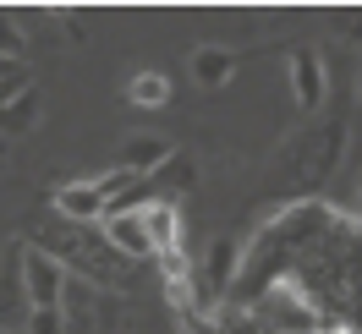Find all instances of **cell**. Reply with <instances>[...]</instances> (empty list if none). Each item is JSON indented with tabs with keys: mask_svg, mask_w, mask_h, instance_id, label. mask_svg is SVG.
<instances>
[{
	"mask_svg": "<svg viewBox=\"0 0 362 334\" xmlns=\"http://www.w3.org/2000/svg\"><path fill=\"white\" fill-rule=\"evenodd\" d=\"M258 318H269L274 334H318V307H313V296L296 285L291 274L286 280H274L264 296H258Z\"/></svg>",
	"mask_w": 362,
	"mask_h": 334,
	"instance_id": "1",
	"label": "cell"
},
{
	"mask_svg": "<svg viewBox=\"0 0 362 334\" xmlns=\"http://www.w3.org/2000/svg\"><path fill=\"white\" fill-rule=\"evenodd\" d=\"M66 263L61 258H49L45 246H23V290L33 307H61V296H66Z\"/></svg>",
	"mask_w": 362,
	"mask_h": 334,
	"instance_id": "2",
	"label": "cell"
},
{
	"mask_svg": "<svg viewBox=\"0 0 362 334\" xmlns=\"http://www.w3.org/2000/svg\"><path fill=\"white\" fill-rule=\"evenodd\" d=\"M291 93L302 110H318L324 99H329V71H324V61H318V49H291Z\"/></svg>",
	"mask_w": 362,
	"mask_h": 334,
	"instance_id": "3",
	"label": "cell"
},
{
	"mask_svg": "<svg viewBox=\"0 0 362 334\" xmlns=\"http://www.w3.org/2000/svg\"><path fill=\"white\" fill-rule=\"evenodd\" d=\"M99 230H105V241H110L115 258H154V241H148V230H143V208H137V214H105Z\"/></svg>",
	"mask_w": 362,
	"mask_h": 334,
	"instance_id": "4",
	"label": "cell"
},
{
	"mask_svg": "<svg viewBox=\"0 0 362 334\" xmlns=\"http://www.w3.org/2000/svg\"><path fill=\"white\" fill-rule=\"evenodd\" d=\"M170 154H176V148H170L159 132H137V137H127V143H121V154H115V159H121V170H132L137 181H148Z\"/></svg>",
	"mask_w": 362,
	"mask_h": 334,
	"instance_id": "5",
	"label": "cell"
},
{
	"mask_svg": "<svg viewBox=\"0 0 362 334\" xmlns=\"http://www.w3.org/2000/svg\"><path fill=\"white\" fill-rule=\"evenodd\" d=\"M242 274V241H230V236H220V241L209 246V258H204V290L220 302L230 290V280Z\"/></svg>",
	"mask_w": 362,
	"mask_h": 334,
	"instance_id": "6",
	"label": "cell"
},
{
	"mask_svg": "<svg viewBox=\"0 0 362 334\" xmlns=\"http://www.w3.org/2000/svg\"><path fill=\"white\" fill-rule=\"evenodd\" d=\"M143 230H148V241H154V258L181 252V208L170 198H154L143 208Z\"/></svg>",
	"mask_w": 362,
	"mask_h": 334,
	"instance_id": "7",
	"label": "cell"
},
{
	"mask_svg": "<svg viewBox=\"0 0 362 334\" xmlns=\"http://www.w3.org/2000/svg\"><path fill=\"white\" fill-rule=\"evenodd\" d=\"M192 77L204 83V88H226L230 77H236V55L220 44H204V49H192Z\"/></svg>",
	"mask_w": 362,
	"mask_h": 334,
	"instance_id": "8",
	"label": "cell"
},
{
	"mask_svg": "<svg viewBox=\"0 0 362 334\" xmlns=\"http://www.w3.org/2000/svg\"><path fill=\"white\" fill-rule=\"evenodd\" d=\"M28 312H33V302H28V290H23V274L11 280L0 268V334H11V323H28Z\"/></svg>",
	"mask_w": 362,
	"mask_h": 334,
	"instance_id": "9",
	"label": "cell"
},
{
	"mask_svg": "<svg viewBox=\"0 0 362 334\" xmlns=\"http://www.w3.org/2000/svg\"><path fill=\"white\" fill-rule=\"evenodd\" d=\"M33 126H39V88H28L23 99H11L0 110V137H28Z\"/></svg>",
	"mask_w": 362,
	"mask_h": 334,
	"instance_id": "10",
	"label": "cell"
},
{
	"mask_svg": "<svg viewBox=\"0 0 362 334\" xmlns=\"http://www.w3.org/2000/svg\"><path fill=\"white\" fill-rule=\"evenodd\" d=\"M127 99H132L137 110H159L170 99V77L165 71H137L132 83H127Z\"/></svg>",
	"mask_w": 362,
	"mask_h": 334,
	"instance_id": "11",
	"label": "cell"
},
{
	"mask_svg": "<svg viewBox=\"0 0 362 334\" xmlns=\"http://www.w3.org/2000/svg\"><path fill=\"white\" fill-rule=\"evenodd\" d=\"M28 88H33V71H28V61H0V110H6L11 99H23Z\"/></svg>",
	"mask_w": 362,
	"mask_h": 334,
	"instance_id": "12",
	"label": "cell"
},
{
	"mask_svg": "<svg viewBox=\"0 0 362 334\" xmlns=\"http://www.w3.org/2000/svg\"><path fill=\"white\" fill-rule=\"evenodd\" d=\"M148 181H170V186H192V181H198V165H192L187 154H170V159H165V165H159V170H154Z\"/></svg>",
	"mask_w": 362,
	"mask_h": 334,
	"instance_id": "13",
	"label": "cell"
},
{
	"mask_svg": "<svg viewBox=\"0 0 362 334\" xmlns=\"http://www.w3.org/2000/svg\"><path fill=\"white\" fill-rule=\"evenodd\" d=\"M23 334H66V312L61 307H33L28 323H23Z\"/></svg>",
	"mask_w": 362,
	"mask_h": 334,
	"instance_id": "14",
	"label": "cell"
},
{
	"mask_svg": "<svg viewBox=\"0 0 362 334\" xmlns=\"http://www.w3.org/2000/svg\"><path fill=\"white\" fill-rule=\"evenodd\" d=\"M0 61H23V28L0 11Z\"/></svg>",
	"mask_w": 362,
	"mask_h": 334,
	"instance_id": "15",
	"label": "cell"
},
{
	"mask_svg": "<svg viewBox=\"0 0 362 334\" xmlns=\"http://www.w3.org/2000/svg\"><path fill=\"white\" fill-rule=\"evenodd\" d=\"M340 23H346V39H351V44H362V11H346Z\"/></svg>",
	"mask_w": 362,
	"mask_h": 334,
	"instance_id": "16",
	"label": "cell"
},
{
	"mask_svg": "<svg viewBox=\"0 0 362 334\" xmlns=\"http://www.w3.org/2000/svg\"><path fill=\"white\" fill-rule=\"evenodd\" d=\"M318 334H357V329H346V323H318Z\"/></svg>",
	"mask_w": 362,
	"mask_h": 334,
	"instance_id": "17",
	"label": "cell"
},
{
	"mask_svg": "<svg viewBox=\"0 0 362 334\" xmlns=\"http://www.w3.org/2000/svg\"><path fill=\"white\" fill-rule=\"evenodd\" d=\"M357 105H362V77H357Z\"/></svg>",
	"mask_w": 362,
	"mask_h": 334,
	"instance_id": "18",
	"label": "cell"
},
{
	"mask_svg": "<svg viewBox=\"0 0 362 334\" xmlns=\"http://www.w3.org/2000/svg\"><path fill=\"white\" fill-rule=\"evenodd\" d=\"M357 203H362V181H357Z\"/></svg>",
	"mask_w": 362,
	"mask_h": 334,
	"instance_id": "19",
	"label": "cell"
}]
</instances>
